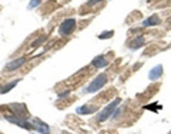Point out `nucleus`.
<instances>
[{
    "mask_svg": "<svg viewBox=\"0 0 171 134\" xmlns=\"http://www.w3.org/2000/svg\"><path fill=\"white\" fill-rule=\"evenodd\" d=\"M161 23V20H160V17L157 16V14H153V16H150L147 20L143 21V27H150V26H157Z\"/></svg>",
    "mask_w": 171,
    "mask_h": 134,
    "instance_id": "nucleus-9",
    "label": "nucleus"
},
{
    "mask_svg": "<svg viewBox=\"0 0 171 134\" xmlns=\"http://www.w3.org/2000/svg\"><path fill=\"white\" fill-rule=\"evenodd\" d=\"M100 2H103V0H88L87 2V6H94V4H97V3H100Z\"/></svg>",
    "mask_w": 171,
    "mask_h": 134,
    "instance_id": "nucleus-17",
    "label": "nucleus"
},
{
    "mask_svg": "<svg viewBox=\"0 0 171 134\" xmlns=\"http://www.w3.org/2000/svg\"><path fill=\"white\" fill-rule=\"evenodd\" d=\"M19 81H20V80L17 79V80H13V81H10V83H7V84H4L3 87L0 88V94H4V93H9L13 87H14V86H16L17 83H19Z\"/></svg>",
    "mask_w": 171,
    "mask_h": 134,
    "instance_id": "nucleus-12",
    "label": "nucleus"
},
{
    "mask_svg": "<svg viewBox=\"0 0 171 134\" xmlns=\"http://www.w3.org/2000/svg\"><path fill=\"white\" fill-rule=\"evenodd\" d=\"M44 40H46V36H43V37L37 39V40H36V42L33 43V47H37L39 44H42V42H44Z\"/></svg>",
    "mask_w": 171,
    "mask_h": 134,
    "instance_id": "nucleus-16",
    "label": "nucleus"
},
{
    "mask_svg": "<svg viewBox=\"0 0 171 134\" xmlns=\"http://www.w3.org/2000/svg\"><path fill=\"white\" fill-rule=\"evenodd\" d=\"M94 111H97L96 107H90V106H81L77 109V114L80 116H84V114H93Z\"/></svg>",
    "mask_w": 171,
    "mask_h": 134,
    "instance_id": "nucleus-11",
    "label": "nucleus"
},
{
    "mask_svg": "<svg viewBox=\"0 0 171 134\" xmlns=\"http://www.w3.org/2000/svg\"><path fill=\"white\" fill-rule=\"evenodd\" d=\"M114 36V32L113 30H109V32H104V33L99 34V39L100 40H104V39H111Z\"/></svg>",
    "mask_w": 171,
    "mask_h": 134,
    "instance_id": "nucleus-13",
    "label": "nucleus"
},
{
    "mask_svg": "<svg viewBox=\"0 0 171 134\" xmlns=\"http://www.w3.org/2000/svg\"><path fill=\"white\" fill-rule=\"evenodd\" d=\"M106 83H107V76L106 74L97 76L96 79L93 80L91 83L87 86V88L84 90V93H96V91H99V90H101V88L104 87Z\"/></svg>",
    "mask_w": 171,
    "mask_h": 134,
    "instance_id": "nucleus-2",
    "label": "nucleus"
},
{
    "mask_svg": "<svg viewBox=\"0 0 171 134\" xmlns=\"http://www.w3.org/2000/svg\"><path fill=\"white\" fill-rule=\"evenodd\" d=\"M144 109H154V110H161V106H146Z\"/></svg>",
    "mask_w": 171,
    "mask_h": 134,
    "instance_id": "nucleus-18",
    "label": "nucleus"
},
{
    "mask_svg": "<svg viewBox=\"0 0 171 134\" xmlns=\"http://www.w3.org/2000/svg\"><path fill=\"white\" fill-rule=\"evenodd\" d=\"M120 99H116L114 101H111L107 107H104L103 109V111H100L99 113V116H97V121L99 123H103V121H106V120H109V117H111L114 114V111H116V109H117V106L120 104Z\"/></svg>",
    "mask_w": 171,
    "mask_h": 134,
    "instance_id": "nucleus-1",
    "label": "nucleus"
},
{
    "mask_svg": "<svg viewBox=\"0 0 171 134\" xmlns=\"http://www.w3.org/2000/svg\"><path fill=\"white\" fill-rule=\"evenodd\" d=\"M76 29V19H66L58 27V34L60 36H70Z\"/></svg>",
    "mask_w": 171,
    "mask_h": 134,
    "instance_id": "nucleus-3",
    "label": "nucleus"
},
{
    "mask_svg": "<svg viewBox=\"0 0 171 134\" xmlns=\"http://www.w3.org/2000/svg\"><path fill=\"white\" fill-rule=\"evenodd\" d=\"M42 3V0H32L29 3V9H34V7H37L39 4Z\"/></svg>",
    "mask_w": 171,
    "mask_h": 134,
    "instance_id": "nucleus-14",
    "label": "nucleus"
},
{
    "mask_svg": "<svg viewBox=\"0 0 171 134\" xmlns=\"http://www.w3.org/2000/svg\"><path fill=\"white\" fill-rule=\"evenodd\" d=\"M69 94H70V90H64V91L58 93V99H66Z\"/></svg>",
    "mask_w": 171,
    "mask_h": 134,
    "instance_id": "nucleus-15",
    "label": "nucleus"
},
{
    "mask_svg": "<svg viewBox=\"0 0 171 134\" xmlns=\"http://www.w3.org/2000/svg\"><path fill=\"white\" fill-rule=\"evenodd\" d=\"M6 120L10 123H13V124H16V126L21 127V128H26V130H34V127L32 123H29L27 120H24V118H20V117H16V116H6Z\"/></svg>",
    "mask_w": 171,
    "mask_h": 134,
    "instance_id": "nucleus-4",
    "label": "nucleus"
},
{
    "mask_svg": "<svg viewBox=\"0 0 171 134\" xmlns=\"http://www.w3.org/2000/svg\"><path fill=\"white\" fill-rule=\"evenodd\" d=\"M163 76V66L161 64H158V66H155L154 69H151L150 73H148V79L150 80H157L160 79Z\"/></svg>",
    "mask_w": 171,
    "mask_h": 134,
    "instance_id": "nucleus-8",
    "label": "nucleus"
},
{
    "mask_svg": "<svg viewBox=\"0 0 171 134\" xmlns=\"http://www.w3.org/2000/svg\"><path fill=\"white\" fill-rule=\"evenodd\" d=\"M32 124H33L34 130H37L40 134H49V133H50V127L47 126V124H46L44 121L39 120V118H34Z\"/></svg>",
    "mask_w": 171,
    "mask_h": 134,
    "instance_id": "nucleus-5",
    "label": "nucleus"
},
{
    "mask_svg": "<svg viewBox=\"0 0 171 134\" xmlns=\"http://www.w3.org/2000/svg\"><path fill=\"white\" fill-rule=\"evenodd\" d=\"M26 57H19V59H16V60H13V61H10V63H7V70H10V71H13V70H17L19 67H21L23 64L26 63Z\"/></svg>",
    "mask_w": 171,
    "mask_h": 134,
    "instance_id": "nucleus-7",
    "label": "nucleus"
},
{
    "mask_svg": "<svg viewBox=\"0 0 171 134\" xmlns=\"http://www.w3.org/2000/svg\"><path fill=\"white\" fill-rule=\"evenodd\" d=\"M143 44H144V37H143V36H138L137 39H134L133 42L128 44V49H131V50H137V49H140Z\"/></svg>",
    "mask_w": 171,
    "mask_h": 134,
    "instance_id": "nucleus-10",
    "label": "nucleus"
},
{
    "mask_svg": "<svg viewBox=\"0 0 171 134\" xmlns=\"http://www.w3.org/2000/svg\"><path fill=\"white\" fill-rule=\"evenodd\" d=\"M91 66H94L96 69H103V67L109 66V60L106 59V56H97L96 59L91 61Z\"/></svg>",
    "mask_w": 171,
    "mask_h": 134,
    "instance_id": "nucleus-6",
    "label": "nucleus"
}]
</instances>
